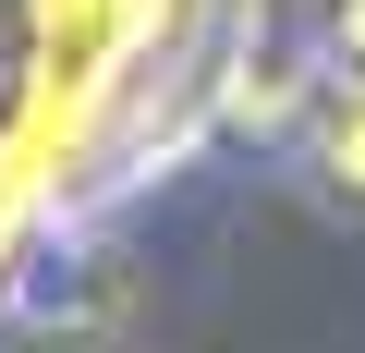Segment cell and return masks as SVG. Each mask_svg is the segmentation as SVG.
Returning <instances> with one entry per match:
<instances>
[{
	"mask_svg": "<svg viewBox=\"0 0 365 353\" xmlns=\"http://www.w3.org/2000/svg\"><path fill=\"white\" fill-rule=\"evenodd\" d=\"M329 73H365V0H329Z\"/></svg>",
	"mask_w": 365,
	"mask_h": 353,
	"instance_id": "2",
	"label": "cell"
},
{
	"mask_svg": "<svg viewBox=\"0 0 365 353\" xmlns=\"http://www.w3.org/2000/svg\"><path fill=\"white\" fill-rule=\"evenodd\" d=\"M304 146L329 183L365 195V73H317V110H304Z\"/></svg>",
	"mask_w": 365,
	"mask_h": 353,
	"instance_id": "1",
	"label": "cell"
},
{
	"mask_svg": "<svg viewBox=\"0 0 365 353\" xmlns=\"http://www.w3.org/2000/svg\"><path fill=\"white\" fill-rule=\"evenodd\" d=\"M25 208H37V195L13 183V170H0V280H13V232H25Z\"/></svg>",
	"mask_w": 365,
	"mask_h": 353,
	"instance_id": "3",
	"label": "cell"
}]
</instances>
